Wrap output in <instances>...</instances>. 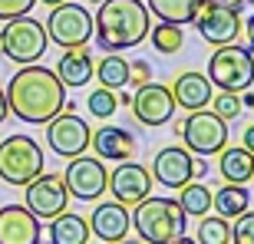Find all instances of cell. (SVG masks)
Segmentation results:
<instances>
[{"instance_id": "cell-20", "label": "cell", "mask_w": 254, "mask_h": 244, "mask_svg": "<svg viewBox=\"0 0 254 244\" xmlns=\"http://www.w3.org/2000/svg\"><path fill=\"white\" fill-rule=\"evenodd\" d=\"M93 73H96L93 53H89V50H83V47L66 50L63 57H60V63H57V76L63 79V86H73V89L86 86L89 79H93Z\"/></svg>"}, {"instance_id": "cell-13", "label": "cell", "mask_w": 254, "mask_h": 244, "mask_svg": "<svg viewBox=\"0 0 254 244\" xmlns=\"http://www.w3.org/2000/svg\"><path fill=\"white\" fill-rule=\"evenodd\" d=\"M132 116L142 122V125H152V129H159V125H165V122L175 116V96H172L169 86L162 83H145L139 86V93L132 96Z\"/></svg>"}, {"instance_id": "cell-31", "label": "cell", "mask_w": 254, "mask_h": 244, "mask_svg": "<svg viewBox=\"0 0 254 244\" xmlns=\"http://www.w3.org/2000/svg\"><path fill=\"white\" fill-rule=\"evenodd\" d=\"M231 244H254V211L235 218L231 225Z\"/></svg>"}, {"instance_id": "cell-9", "label": "cell", "mask_w": 254, "mask_h": 244, "mask_svg": "<svg viewBox=\"0 0 254 244\" xmlns=\"http://www.w3.org/2000/svg\"><path fill=\"white\" fill-rule=\"evenodd\" d=\"M27 208L40 221H53L69 208V191H66L63 175L57 172H40L37 179L27 185Z\"/></svg>"}, {"instance_id": "cell-22", "label": "cell", "mask_w": 254, "mask_h": 244, "mask_svg": "<svg viewBox=\"0 0 254 244\" xmlns=\"http://www.w3.org/2000/svg\"><path fill=\"white\" fill-rule=\"evenodd\" d=\"M89 221H86L83 215H73V211H63V215H57L53 221H50V244H86L89 241Z\"/></svg>"}, {"instance_id": "cell-6", "label": "cell", "mask_w": 254, "mask_h": 244, "mask_svg": "<svg viewBox=\"0 0 254 244\" xmlns=\"http://www.w3.org/2000/svg\"><path fill=\"white\" fill-rule=\"evenodd\" d=\"M43 172V149L30 135H7L0 142V182L27 188Z\"/></svg>"}, {"instance_id": "cell-38", "label": "cell", "mask_w": 254, "mask_h": 244, "mask_svg": "<svg viewBox=\"0 0 254 244\" xmlns=\"http://www.w3.org/2000/svg\"><path fill=\"white\" fill-rule=\"evenodd\" d=\"M245 149L254 152V125H248V129H245Z\"/></svg>"}, {"instance_id": "cell-8", "label": "cell", "mask_w": 254, "mask_h": 244, "mask_svg": "<svg viewBox=\"0 0 254 244\" xmlns=\"http://www.w3.org/2000/svg\"><path fill=\"white\" fill-rule=\"evenodd\" d=\"M175 132L185 139V149L191 155H218L228 145V122L205 109L189 113V119H182Z\"/></svg>"}, {"instance_id": "cell-36", "label": "cell", "mask_w": 254, "mask_h": 244, "mask_svg": "<svg viewBox=\"0 0 254 244\" xmlns=\"http://www.w3.org/2000/svg\"><path fill=\"white\" fill-rule=\"evenodd\" d=\"M7 116H10V103H7V93L0 89V125L7 122Z\"/></svg>"}, {"instance_id": "cell-42", "label": "cell", "mask_w": 254, "mask_h": 244, "mask_svg": "<svg viewBox=\"0 0 254 244\" xmlns=\"http://www.w3.org/2000/svg\"><path fill=\"white\" fill-rule=\"evenodd\" d=\"M37 3H47V7H60V3H66V0H37Z\"/></svg>"}, {"instance_id": "cell-15", "label": "cell", "mask_w": 254, "mask_h": 244, "mask_svg": "<svg viewBox=\"0 0 254 244\" xmlns=\"http://www.w3.org/2000/svg\"><path fill=\"white\" fill-rule=\"evenodd\" d=\"M89 231L96 235V241H103V244H119L123 238H129V231H132L129 205L116 201V198L96 205L93 215H89Z\"/></svg>"}, {"instance_id": "cell-46", "label": "cell", "mask_w": 254, "mask_h": 244, "mask_svg": "<svg viewBox=\"0 0 254 244\" xmlns=\"http://www.w3.org/2000/svg\"><path fill=\"white\" fill-rule=\"evenodd\" d=\"M86 244H89V241H86ZM96 244H103V241H96Z\"/></svg>"}, {"instance_id": "cell-18", "label": "cell", "mask_w": 254, "mask_h": 244, "mask_svg": "<svg viewBox=\"0 0 254 244\" xmlns=\"http://www.w3.org/2000/svg\"><path fill=\"white\" fill-rule=\"evenodd\" d=\"M89 145L96 149V155L103 162H126L135 155V139L123 125H103V129H96L89 135Z\"/></svg>"}, {"instance_id": "cell-19", "label": "cell", "mask_w": 254, "mask_h": 244, "mask_svg": "<svg viewBox=\"0 0 254 244\" xmlns=\"http://www.w3.org/2000/svg\"><path fill=\"white\" fill-rule=\"evenodd\" d=\"M172 96H175V106H182L185 113L205 109L211 103V79L201 73H182L172 86Z\"/></svg>"}, {"instance_id": "cell-24", "label": "cell", "mask_w": 254, "mask_h": 244, "mask_svg": "<svg viewBox=\"0 0 254 244\" xmlns=\"http://www.w3.org/2000/svg\"><path fill=\"white\" fill-rule=\"evenodd\" d=\"M205 0H145L149 13H155L159 20H169V23H191Z\"/></svg>"}, {"instance_id": "cell-16", "label": "cell", "mask_w": 254, "mask_h": 244, "mask_svg": "<svg viewBox=\"0 0 254 244\" xmlns=\"http://www.w3.org/2000/svg\"><path fill=\"white\" fill-rule=\"evenodd\" d=\"M40 218L27 205L0 208V244H40Z\"/></svg>"}, {"instance_id": "cell-45", "label": "cell", "mask_w": 254, "mask_h": 244, "mask_svg": "<svg viewBox=\"0 0 254 244\" xmlns=\"http://www.w3.org/2000/svg\"><path fill=\"white\" fill-rule=\"evenodd\" d=\"M245 3H254V0H245Z\"/></svg>"}, {"instance_id": "cell-7", "label": "cell", "mask_w": 254, "mask_h": 244, "mask_svg": "<svg viewBox=\"0 0 254 244\" xmlns=\"http://www.w3.org/2000/svg\"><path fill=\"white\" fill-rule=\"evenodd\" d=\"M47 27V37L63 50H73V47H86L93 40V17L89 10L79 7V3H60V7H50V17L43 20Z\"/></svg>"}, {"instance_id": "cell-4", "label": "cell", "mask_w": 254, "mask_h": 244, "mask_svg": "<svg viewBox=\"0 0 254 244\" xmlns=\"http://www.w3.org/2000/svg\"><path fill=\"white\" fill-rule=\"evenodd\" d=\"M47 27L33 20L30 13H20V17H10L3 20V27H0V53L10 60V63H37L43 53H47Z\"/></svg>"}, {"instance_id": "cell-44", "label": "cell", "mask_w": 254, "mask_h": 244, "mask_svg": "<svg viewBox=\"0 0 254 244\" xmlns=\"http://www.w3.org/2000/svg\"><path fill=\"white\" fill-rule=\"evenodd\" d=\"M86 3H96V7H99V3H103V0H86Z\"/></svg>"}, {"instance_id": "cell-27", "label": "cell", "mask_w": 254, "mask_h": 244, "mask_svg": "<svg viewBox=\"0 0 254 244\" xmlns=\"http://www.w3.org/2000/svg\"><path fill=\"white\" fill-rule=\"evenodd\" d=\"M149 40L152 47L159 50V53H179L182 47H185V30L179 27V23H169V20H159L155 27H149Z\"/></svg>"}, {"instance_id": "cell-35", "label": "cell", "mask_w": 254, "mask_h": 244, "mask_svg": "<svg viewBox=\"0 0 254 244\" xmlns=\"http://www.w3.org/2000/svg\"><path fill=\"white\" fill-rule=\"evenodd\" d=\"M215 3H221V7H228V10H235V13H241V10L248 7L245 0H215Z\"/></svg>"}, {"instance_id": "cell-5", "label": "cell", "mask_w": 254, "mask_h": 244, "mask_svg": "<svg viewBox=\"0 0 254 244\" xmlns=\"http://www.w3.org/2000/svg\"><path fill=\"white\" fill-rule=\"evenodd\" d=\"M208 79L218 89L228 93H245L254 83V50H245L238 43L218 47L208 60Z\"/></svg>"}, {"instance_id": "cell-11", "label": "cell", "mask_w": 254, "mask_h": 244, "mask_svg": "<svg viewBox=\"0 0 254 244\" xmlns=\"http://www.w3.org/2000/svg\"><path fill=\"white\" fill-rule=\"evenodd\" d=\"M63 182H66L69 198H79V201H96V198L106 191V185H109V175H106L103 159L76 155V159H69V165H66Z\"/></svg>"}, {"instance_id": "cell-12", "label": "cell", "mask_w": 254, "mask_h": 244, "mask_svg": "<svg viewBox=\"0 0 254 244\" xmlns=\"http://www.w3.org/2000/svg\"><path fill=\"white\" fill-rule=\"evenodd\" d=\"M191 23L198 27L201 40H205V43H211V47L235 43V37L241 33V13L221 7V3H215V0H205V3L198 7V13H195V20H191Z\"/></svg>"}, {"instance_id": "cell-34", "label": "cell", "mask_w": 254, "mask_h": 244, "mask_svg": "<svg viewBox=\"0 0 254 244\" xmlns=\"http://www.w3.org/2000/svg\"><path fill=\"white\" fill-rule=\"evenodd\" d=\"M205 172H208L205 159H191V179H205Z\"/></svg>"}, {"instance_id": "cell-1", "label": "cell", "mask_w": 254, "mask_h": 244, "mask_svg": "<svg viewBox=\"0 0 254 244\" xmlns=\"http://www.w3.org/2000/svg\"><path fill=\"white\" fill-rule=\"evenodd\" d=\"M7 103H10V113L20 122L47 125L53 116H60L66 109V86L50 66L27 63L20 73L10 76Z\"/></svg>"}, {"instance_id": "cell-23", "label": "cell", "mask_w": 254, "mask_h": 244, "mask_svg": "<svg viewBox=\"0 0 254 244\" xmlns=\"http://www.w3.org/2000/svg\"><path fill=\"white\" fill-rule=\"evenodd\" d=\"M248 205H251V195H248L245 185H231V182H228V185H221L215 195H211V208H215L221 218H231V221H235L238 215H245Z\"/></svg>"}, {"instance_id": "cell-3", "label": "cell", "mask_w": 254, "mask_h": 244, "mask_svg": "<svg viewBox=\"0 0 254 244\" xmlns=\"http://www.w3.org/2000/svg\"><path fill=\"white\" fill-rule=\"evenodd\" d=\"M185 211L179 198H152L145 195L132 205V228L145 244H169L172 238L185 235Z\"/></svg>"}, {"instance_id": "cell-32", "label": "cell", "mask_w": 254, "mask_h": 244, "mask_svg": "<svg viewBox=\"0 0 254 244\" xmlns=\"http://www.w3.org/2000/svg\"><path fill=\"white\" fill-rule=\"evenodd\" d=\"M37 0H0V20L20 17V13H30Z\"/></svg>"}, {"instance_id": "cell-14", "label": "cell", "mask_w": 254, "mask_h": 244, "mask_svg": "<svg viewBox=\"0 0 254 244\" xmlns=\"http://www.w3.org/2000/svg\"><path fill=\"white\" fill-rule=\"evenodd\" d=\"M109 191H113L116 201L123 205H139L142 198L152 191V175L149 169H142L139 162H119L113 172H109Z\"/></svg>"}, {"instance_id": "cell-30", "label": "cell", "mask_w": 254, "mask_h": 244, "mask_svg": "<svg viewBox=\"0 0 254 244\" xmlns=\"http://www.w3.org/2000/svg\"><path fill=\"white\" fill-rule=\"evenodd\" d=\"M211 113L215 116H221V119H238V116H241V109H245V106H241V99H238V93H228V89H221V93L218 96H211Z\"/></svg>"}, {"instance_id": "cell-37", "label": "cell", "mask_w": 254, "mask_h": 244, "mask_svg": "<svg viewBox=\"0 0 254 244\" xmlns=\"http://www.w3.org/2000/svg\"><path fill=\"white\" fill-rule=\"evenodd\" d=\"M245 37H248V50H254V13L248 17V23H245Z\"/></svg>"}, {"instance_id": "cell-10", "label": "cell", "mask_w": 254, "mask_h": 244, "mask_svg": "<svg viewBox=\"0 0 254 244\" xmlns=\"http://www.w3.org/2000/svg\"><path fill=\"white\" fill-rule=\"evenodd\" d=\"M89 135H93L89 125H86L73 109H63L60 116H53V119L47 122V145L57 152V155H63V159L83 155V152L89 149Z\"/></svg>"}, {"instance_id": "cell-25", "label": "cell", "mask_w": 254, "mask_h": 244, "mask_svg": "<svg viewBox=\"0 0 254 244\" xmlns=\"http://www.w3.org/2000/svg\"><path fill=\"white\" fill-rule=\"evenodd\" d=\"M93 76L106 89H123V86H129V60H126L123 53H106V57L96 63Z\"/></svg>"}, {"instance_id": "cell-2", "label": "cell", "mask_w": 254, "mask_h": 244, "mask_svg": "<svg viewBox=\"0 0 254 244\" xmlns=\"http://www.w3.org/2000/svg\"><path fill=\"white\" fill-rule=\"evenodd\" d=\"M149 7L142 0H103L93 17V37L99 50L109 53L139 47L149 37Z\"/></svg>"}, {"instance_id": "cell-33", "label": "cell", "mask_w": 254, "mask_h": 244, "mask_svg": "<svg viewBox=\"0 0 254 244\" xmlns=\"http://www.w3.org/2000/svg\"><path fill=\"white\" fill-rule=\"evenodd\" d=\"M129 83H132V86L152 83V66L145 63V60H132V63H129Z\"/></svg>"}, {"instance_id": "cell-28", "label": "cell", "mask_w": 254, "mask_h": 244, "mask_svg": "<svg viewBox=\"0 0 254 244\" xmlns=\"http://www.w3.org/2000/svg\"><path fill=\"white\" fill-rule=\"evenodd\" d=\"M198 244H231V228H228V218H201L198 225Z\"/></svg>"}, {"instance_id": "cell-21", "label": "cell", "mask_w": 254, "mask_h": 244, "mask_svg": "<svg viewBox=\"0 0 254 244\" xmlns=\"http://www.w3.org/2000/svg\"><path fill=\"white\" fill-rule=\"evenodd\" d=\"M218 172L231 185L251 182L254 179V152H248L245 145H225L218 152Z\"/></svg>"}, {"instance_id": "cell-41", "label": "cell", "mask_w": 254, "mask_h": 244, "mask_svg": "<svg viewBox=\"0 0 254 244\" xmlns=\"http://www.w3.org/2000/svg\"><path fill=\"white\" fill-rule=\"evenodd\" d=\"M116 99H119V106H132V96H129V93H123V96H116Z\"/></svg>"}, {"instance_id": "cell-39", "label": "cell", "mask_w": 254, "mask_h": 244, "mask_svg": "<svg viewBox=\"0 0 254 244\" xmlns=\"http://www.w3.org/2000/svg\"><path fill=\"white\" fill-rule=\"evenodd\" d=\"M241 106H248V109H254V93H248V89H245V96H241Z\"/></svg>"}, {"instance_id": "cell-43", "label": "cell", "mask_w": 254, "mask_h": 244, "mask_svg": "<svg viewBox=\"0 0 254 244\" xmlns=\"http://www.w3.org/2000/svg\"><path fill=\"white\" fill-rule=\"evenodd\" d=\"M119 244H145V241H142V238H139V241H129V238H123Z\"/></svg>"}, {"instance_id": "cell-29", "label": "cell", "mask_w": 254, "mask_h": 244, "mask_svg": "<svg viewBox=\"0 0 254 244\" xmlns=\"http://www.w3.org/2000/svg\"><path fill=\"white\" fill-rule=\"evenodd\" d=\"M86 106H89V113L96 116V119H109V116L119 109V99H116V89H106V86H99L89 99H86Z\"/></svg>"}, {"instance_id": "cell-17", "label": "cell", "mask_w": 254, "mask_h": 244, "mask_svg": "<svg viewBox=\"0 0 254 244\" xmlns=\"http://www.w3.org/2000/svg\"><path fill=\"white\" fill-rule=\"evenodd\" d=\"M191 155L189 149H182V145H169V149H162L152 162V179L159 182L165 188H182L191 182Z\"/></svg>"}, {"instance_id": "cell-40", "label": "cell", "mask_w": 254, "mask_h": 244, "mask_svg": "<svg viewBox=\"0 0 254 244\" xmlns=\"http://www.w3.org/2000/svg\"><path fill=\"white\" fill-rule=\"evenodd\" d=\"M169 244H198V241H191V238H185V235H179V238H172Z\"/></svg>"}, {"instance_id": "cell-26", "label": "cell", "mask_w": 254, "mask_h": 244, "mask_svg": "<svg viewBox=\"0 0 254 244\" xmlns=\"http://www.w3.org/2000/svg\"><path fill=\"white\" fill-rule=\"evenodd\" d=\"M179 205L185 215L191 218H205L211 211V188L201 185V182H189V185L179 188Z\"/></svg>"}]
</instances>
